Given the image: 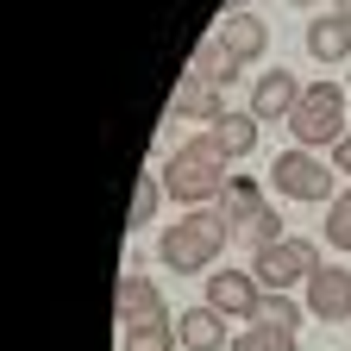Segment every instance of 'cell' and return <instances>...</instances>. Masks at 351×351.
<instances>
[{
    "instance_id": "obj_23",
    "label": "cell",
    "mask_w": 351,
    "mask_h": 351,
    "mask_svg": "<svg viewBox=\"0 0 351 351\" xmlns=\"http://www.w3.org/2000/svg\"><path fill=\"white\" fill-rule=\"evenodd\" d=\"M332 151H339V157H332V163H339V169H345V176H351V132H345V138H339V145H332Z\"/></svg>"
},
{
    "instance_id": "obj_11",
    "label": "cell",
    "mask_w": 351,
    "mask_h": 351,
    "mask_svg": "<svg viewBox=\"0 0 351 351\" xmlns=\"http://www.w3.org/2000/svg\"><path fill=\"white\" fill-rule=\"evenodd\" d=\"M213 38L226 44V51H232L239 63H245V57H263V51H270V25H263L257 13H226Z\"/></svg>"
},
{
    "instance_id": "obj_26",
    "label": "cell",
    "mask_w": 351,
    "mask_h": 351,
    "mask_svg": "<svg viewBox=\"0 0 351 351\" xmlns=\"http://www.w3.org/2000/svg\"><path fill=\"white\" fill-rule=\"evenodd\" d=\"M295 7H314V0H295Z\"/></svg>"
},
{
    "instance_id": "obj_1",
    "label": "cell",
    "mask_w": 351,
    "mask_h": 351,
    "mask_svg": "<svg viewBox=\"0 0 351 351\" xmlns=\"http://www.w3.org/2000/svg\"><path fill=\"white\" fill-rule=\"evenodd\" d=\"M226 163L232 157L213 145V132H201V138H189L163 163V195H176L182 207H213L219 189H226Z\"/></svg>"
},
{
    "instance_id": "obj_20",
    "label": "cell",
    "mask_w": 351,
    "mask_h": 351,
    "mask_svg": "<svg viewBox=\"0 0 351 351\" xmlns=\"http://www.w3.org/2000/svg\"><path fill=\"white\" fill-rule=\"evenodd\" d=\"M232 351H295V332H289V326H263V320H251V332H239Z\"/></svg>"
},
{
    "instance_id": "obj_15",
    "label": "cell",
    "mask_w": 351,
    "mask_h": 351,
    "mask_svg": "<svg viewBox=\"0 0 351 351\" xmlns=\"http://www.w3.org/2000/svg\"><path fill=\"white\" fill-rule=\"evenodd\" d=\"M213 207H219V219H226V232H232V226H245L251 213H263L270 201L257 195V176H226V189H219Z\"/></svg>"
},
{
    "instance_id": "obj_17",
    "label": "cell",
    "mask_w": 351,
    "mask_h": 351,
    "mask_svg": "<svg viewBox=\"0 0 351 351\" xmlns=\"http://www.w3.org/2000/svg\"><path fill=\"white\" fill-rule=\"evenodd\" d=\"M276 239H282V219H276V207H263V213H251V219H245V226H232V245H245L251 257H257V251H270Z\"/></svg>"
},
{
    "instance_id": "obj_12",
    "label": "cell",
    "mask_w": 351,
    "mask_h": 351,
    "mask_svg": "<svg viewBox=\"0 0 351 351\" xmlns=\"http://www.w3.org/2000/svg\"><path fill=\"white\" fill-rule=\"evenodd\" d=\"M257 125H263V119H257L251 107H226L207 132H213V145L226 151V157H251V151H257Z\"/></svg>"
},
{
    "instance_id": "obj_10",
    "label": "cell",
    "mask_w": 351,
    "mask_h": 351,
    "mask_svg": "<svg viewBox=\"0 0 351 351\" xmlns=\"http://www.w3.org/2000/svg\"><path fill=\"white\" fill-rule=\"evenodd\" d=\"M176 339H182L189 351H232V339H226V314L219 307H189L182 320H176Z\"/></svg>"
},
{
    "instance_id": "obj_22",
    "label": "cell",
    "mask_w": 351,
    "mask_h": 351,
    "mask_svg": "<svg viewBox=\"0 0 351 351\" xmlns=\"http://www.w3.org/2000/svg\"><path fill=\"white\" fill-rule=\"evenodd\" d=\"M326 239H332L339 251H351V189L332 195V207H326Z\"/></svg>"
},
{
    "instance_id": "obj_13",
    "label": "cell",
    "mask_w": 351,
    "mask_h": 351,
    "mask_svg": "<svg viewBox=\"0 0 351 351\" xmlns=\"http://www.w3.org/2000/svg\"><path fill=\"white\" fill-rule=\"evenodd\" d=\"M307 57H320V63H345V57H351V19H339V13L307 19Z\"/></svg>"
},
{
    "instance_id": "obj_8",
    "label": "cell",
    "mask_w": 351,
    "mask_h": 351,
    "mask_svg": "<svg viewBox=\"0 0 351 351\" xmlns=\"http://www.w3.org/2000/svg\"><path fill=\"white\" fill-rule=\"evenodd\" d=\"M163 295H157V282L151 276H138V270H125L119 276V289H113V314H119V326H145V320H169L163 314Z\"/></svg>"
},
{
    "instance_id": "obj_14",
    "label": "cell",
    "mask_w": 351,
    "mask_h": 351,
    "mask_svg": "<svg viewBox=\"0 0 351 351\" xmlns=\"http://www.w3.org/2000/svg\"><path fill=\"white\" fill-rule=\"evenodd\" d=\"M239 69H245V63H239V57H232V51H226V44H219V38H201L182 75H195V82H207V88H226V82H232Z\"/></svg>"
},
{
    "instance_id": "obj_4",
    "label": "cell",
    "mask_w": 351,
    "mask_h": 351,
    "mask_svg": "<svg viewBox=\"0 0 351 351\" xmlns=\"http://www.w3.org/2000/svg\"><path fill=\"white\" fill-rule=\"evenodd\" d=\"M270 182H276V195H289V201H326V207H332V169H326V157L301 151V145H289V151L276 157Z\"/></svg>"
},
{
    "instance_id": "obj_6",
    "label": "cell",
    "mask_w": 351,
    "mask_h": 351,
    "mask_svg": "<svg viewBox=\"0 0 351 351\" xmlns=\"http://www.w3.org/2000/svg\"><path fill=\"white\" fill-rule=\"evenodd\" d=\"M257 301H263V289L251 270H213L207 276V307H219L226 320H257Z\"/></svg>"
},
{
    "instance_id": "obj_16",
    "label": "cell",
    "mask_w": 351,
    "mask_h": 351,
    "mask_svg": "<svg viewBox=\"0 0 351 351\" xmlns=\"http://www.w3.org/2000/svg\"><path fill=\"white\" fill-rule=\"evenodd\" d=\"M169 113H182V119H219L226 107H219V88H207V82H195V75H182L176 82V95H169Z\"/></svg>"
},
{
    "instance_id": "obj_3",
    "label": "cell",
    "mask_w": 351,
    "mask_h": 351,
    "mask_svg": "<svg viewBox=\"0 0 351 351\" xmlns=\"http://www.w3.org/2000/svg\"><path fill=\"white\" fill-rule=\"evenodd\" d=\"M345 95H351V88H339V82H314V88L301 95V107L289 113V138H295L301 151L339 145V138H345Z\"/></svg>"
},
{
    "instance_id": "obj_25",
    "label": "cell",
    "mask_w": 351,
    "mask_h": 351,
    "mask_svg": "<svg viewBox=\"0 0 351 351\" xmlns=\"http://www.w3.org/2000/svg\"><path fill=\"white\" fill-rule=\"evenodd\" d=\"M232 13H251V0H232Z\"/></svg>"
},
{
    "instance_id": "obj_19",
    "label": "cell",
    "mask_w": 351,
    "mask_h": 351,
    "mask_svg": "<svg viewBox=\"0 0 351 351\" xmlns=\"http://www.w3.org/2000/svg\"><path fill=\"white\" fill-rule=\"evenodd\" d=\"M182 345L176 339V320H145V326H125V351H169Z\"/></svg>"
},
{
    "instance_id": "obj_24",
    "label": "cell",
    "mask_w": 351,
    "mask_h": 351,
    "mask_svg": "<svg viewBox=\"0 0 351 351\" xmlns=\"http://www.w3.org/2000/svg\"><path fill=\"white\" fill-rule=\"evenodd\" d=\"M332 13H339V19H351V0H332Z\"/></svg>"
},
{
    "instance_id": "obj_2",
    "label": "cell",
    "mask_w": 351,
    "mask_h": 351,
    "mask_svg": "<svg viewBox=\"0 0 351 351\" xmlns=\"http://www.w3.org/2000/svg\"><path fill=\"white\" fill-rule=\"evenodd\" d=\"M226 245H232V232H226V219H219V207H189L176 226H163L157 257L169 263L176 276H201L207 257H219Z\"/></svg>"
},
{
    "instance_id": "obj_21",
    "label": "cell",
    "mask_w": 351,
    "mask_h": 351,
    "mask_svg": "<svg viewBox=\"0 0 351 351\" xmlns=\"http://www.w3.org/2000/svg\"><path fill=\"white\" fill-rule=\"evenodd\" d=\"M157 219V176H138V189H132V207H125V226L132 232H145Z\"/></svg>"
},
{
    "instance_id": "obj_7",
    "label": "cell",
    "mask_w": 351,
    "mask_h": 351,
    "mask_svg": "<svg viewBox=\"0 0 351 351\" xmlns=\"http://www.w3.org/2000/svg\"><path fill=\"white\" fill-rule=\"evenodd\" d=\"M307 314L339 326L351 314V270H339V263H320L314 276H307Z\"/></svg>"
},
{
    "instance_id": "obj_18",
    "label": "cell",
    "mask_w": 351,
    "mask_h": 351,
    "mask_svg": "<svg viewBox=\"0 0 351 351\" xmlns=\"http://www.w3.org/2000/svg\"><path fill=\"white\" fill-rule=\"evenodd\" d=\"M257 320H263V326H289V332H295V326L307 320V307H295L282 289H263V301H257Z\"/></svg>"
},
{
    "instance_id": "obj_5",
    "label": "cell",
    "mask_w": 351,
    "mask_h": 351,
    "mask_svg": "<svg viewBox=\"0 0 351 351\" xmlns=\"http://www.w3.org/2000/svg\"><path fill=\"white\" fill-rule=\"evenodd\" d=\"M314 270H320L314 245H307V239H289V232H282L270 251H257V270H251V276H257V289H282V295H289L295 282H307Z\"/></svg>"
},
{
    "instance_id": "obj_9",
    "label": "cell",
    "mask_w": 351,
    "mask_h": 351,
    "mask_svg": "<svg viewBox=\"0 0 351 351\" xmlns=\"http://www.w3.org/2000/svg\"><path fill=\"white\" fill-rule=\"evenodd\" d=\"M295 107H301V82L289 69H263L257 88H251V113L257 119H289Z\"/></svg>"
}]
</instances>
